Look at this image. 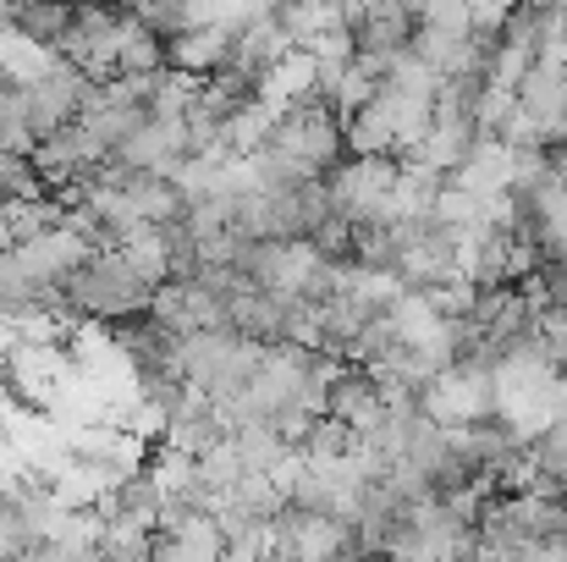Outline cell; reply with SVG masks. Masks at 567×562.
I'll return each mask as SVG.
<instances>
[{"mask_svg":"<svg viewBox=\"0 0 567 562\" xmlns=\"http://www.w3.org/2000/svg\"><path fill=\"white\" fill-rule=\"evenodd\" d=\"M116 39H122V11L105 6V0H83L72 11L66 39H61V61H72L89 83H111V78H122Z\"/></svg>","mask_w":567,"mask_h":562,"instance_id":"obj_2","label":"cell"},{"mask_svg":"<svg viewBox=\"0 0 567 562\" xmlns=\"http://www.w3.org/2000/svg\"><path fill=\"white\" fill-rule=\"evenodd\" d=\"M83 100H89V78L72 67V61H55L44 78L22 83V105H28V127L44 139H55L61 127H72L83 116Z\"/></svg>","mask_w":567,"mask_h":562,"instance_id":"obj_4","label":"cell"},{"mask_svg":"<svg viewBox=\"0 0 567 562\" xmlns=\"http://www.w3.org/2000/svg\"><path fill=\"white\" fill-rule=\"evenodd\" d=\"M563 502H567V491H563Z\"/></svg>","mask_w":567,"mask_h":562,"instance_id":"obj_15","label":"cell"},{"mask_svg":"<svg viewBox=\"0 0 567 562\" xmlns=\"http://www.w3.org/2000/svg\"><path fill=\"white\" fill-rule=\"evenodd\" d=\"M342 127H348V155H396V127H391L380 100H370L364 111H353Z\"/></svg>","mask_w":567,"mask_h":562,"instance_id":"obj_10","label":"cell"},{"mask_svg":"<svg viewBox=\"0 0 567 562\" xmlns=\"http://www.w3.org/2000/svg\"><path fill=\"white\" fill-rule=\"evenodd\" d=\"M28 161H33L39 183L50 187V193H78L83 183H94V177H100V166L111 161V150H105L83 122H72V127H61L55 139H44Z\"/></svg>","mask_w":567,"mask_h":562,"instance_id":"obj_3","label":"cell"},{"mask_svg":"<svg viewBox=\"0 0 567 562\" xmlns=\"http://www.w3.org/2000/svg\"><path fill=\"white\" fill-rule=\"evenodd\" d=\"M419 33V17L408 11V0H364L359 22H353V39L359 50L370 55H402Z\"/></svg>","mask_w":567,"mask_h":562,"instance_id":"obj_7","label":"cell"},{"mask_svg":"<svg viewBox=\"0 0 567 562\" xmlns=\"http://www.w3.org/2000/svg\"><path fill=\"white\" fill-rule=\"evenodd\" d=\"M231 44H237V33L231 28H193L183 39H172L166 50H172V67L177 72H193V78H215L226 61H231Z\"/></svg>","mask_w":567,"mask_h":562,"instance_id":"obj_8","label":"cell"},{"mask_svg":"<svg viewBox=\"0 0 567 562\" xmlns=\"http://www.w3.org/2000/svg\"><path fill=\"white\" fill-rule=\"evenodd\" d=\"M150 320L172 337H198V331H231L226 326V304L198 282V276H172L166 287H155Z\"/></svg>","mask_w":567,"mask_h":562,"instance_id":"obj_5","label":"cell"},{"mask_svg":"<svg viewBox=\"0 0 567 562\" xmlns=\"http://www.w3.org/2000/svg\"><path fill=\"white\" fill-rule=\"evenodd\" d=\"M61 552H66V562H111L105 546H61Z\"/></svg>","mask_w":567,"mask_h":562,"instance_id":"obj_14","label":"cell"},{"mask_svg":"<svg viewBox=\"0 0 567 562\" xmlns=\"http://www.w3.org/2000/svg\"><path fill=\"white\" fill-rule=\"evenodd\" d=\"M55 61H61L55 50L33 44V39H28V33H17V28H0V67L11 72V83H17V89H22V83H33V78H44Z\"/></svg>","mask_w":567,"mask_h":562,"instance_id":"obj_11","label":"cell"},{"mask_svg":"<svg viewBox=\"0 0 567 562\" xmlns=\"http://www.w3.org/2000/svg\"><path fill=\"white\" fill-rule=\"evenodd\" d=\"M61 304H66V315H78V320L122 326V320H144V315H150L155 287H150L116 248H100V254H89V259L61 282Z\"/></svg>","mask_w":567,"mask_h":562,"instance_id":"obj_1","label":"cell"},{"mask_svg":"<svg viewBox=\"0 0 567 562\" xmlns=\"http://www.w3.org/2000/svg\"><path fill=\"white\" fill-rule=\"evenodd\" d=\"M72 11H78L72 0H17V6H11V28L61 55V39H66V28H72Z\"/></svg>","mask_w":567,"mask_h":562,"instance_id":"obj_9","label":"cell"},{"mask_svg":"<svg viewBox=\"0 0 567 562\" xmlns=\"http://www.w3.org/2000/svg\"><path fill=\"white\" fill-rule=\"evenodd\" d=\"M524 0H468V22H474V33H485V39H502V28L513 22V11H518Z\"/></svg>","mask_w":567,"mask_h":562,"instance_id":"obj_13","label":"cell"},{"mask_svg":"<svg viewBox=\"0 0 567 562\" xmlns=\"http://www.w3.org/2000/svg\"><path fill=\"white\" fill-rule=\"evenodd\" d=\"M193 155L188 144V122H177V116H150L111 161L116 166H127V172H155V177H172L183 161Z\"/></svg>","mask_w":567,"mask_h":562,"instance_id":"obj_6","label":"cell"},{"mask_svg":"<svg viewBox=\"0 0 567 562\" xmlns=\"http://www.w3.org/2000/svg\"><path fill=\"white\" fill-rule=\"evenodd\" d=\"M17 198H50V187L39 183L28 155H0V204H17Z\"/></svg>","mask_w":567,"mask_h":562,"instance_id":"obj_12","label":"cell"}]
</instances>
